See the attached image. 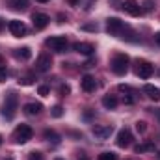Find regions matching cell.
<instances>
[{"label": "cell", "instance_id": "22", "mask_svg": "<svg viewBox=\"0 0 160 160\" xmlns=\"http://www.w3.org/2000/svg\"><path fill=\"white\" fill-rule=\"evenodd\" d=\"M99 160H118V155L112 153V151H106V153H101L99 155Z\"/></svg>", "mask_w": 160, "mask_h": 160}, {"label": "cell", "instance_id": "26", "mask_svg": "<svg viewBox=\"0 0 160 160\" xmlns=\"http://www.w3.org/2000/svg\"><path fill=\"white\" fill-rule=\"evenodd\" d=\"M28 160H43V155H41L39 151H32L28 155Z\"/></svg>", "mask_w": 160, "mask_h": 160}, {"label": "cell", "instance_id": "20", "mask_svg": "<svg viewBox=\"0 0 160 160\" xmlns=\"http://www.w3.org/2000/svg\"><path fill=\"white\" fill-rule=\"evenodd\" d=\"M43 138H45L47 142H52V143H60V136H58L54 130H50V128H47V130L43 132Z\"/></svg>", "mask_w": 160, "mask_h": 160}, {"label": "cell", "instance_id": "37", "mask_svg": "<svg viewBox=\"0 0 160 160\" xmlns=\"http://www.w3.org/2000/svg\"><path fill=\"white\" fill-rule=\"evenodd\" d=\"M38 2H39V4H47V2H48V0H38Z\"/></svg>", "mask_w": 160, "mask_h": 160}, {"label": "cell", "instance_id": "21", "mask_svg": "<svg viewBox=\"0 0 160 160\" xmlns=\"http://www.w3.org/2000/svg\"><path fill=\"white\" fill-rule=\"evenodd\" d=\"M9 4L13 9H21V11H24L28 8V0H9Z\"/></svg>", "mask_w": 160, "mask_h": 160}, {"label": "cell", "instance_id": "38", "mask_svg": "<svg viewBox=\"0 0 160 160\" xmlns=\"http://www.w3.org/2000/svg\"><path fill=\"white\" fill-rule=\"evenodd\" d=\"M6 160H13V158H11V157H8V158H6Z\"/></svg>", "mask_w": 160, "mask_h": 160}, {"label": "cell", "instance_id": "25", "mask_svg": "<svg viewBox=\"0 0 160 160\" xmlns=\"http://www.w3.org/2000/svg\"><path fill=\"white\" fill-rule=\"evenodd\" d=\"M32 82H34V77H32V75H28V77H22V78L19 80V84H21V86H30Z\"/></svg>", "mask_w": 160, "mask_h": 160}, {"label": "cell", "instance_id": "4", "mask_svg": "<svg viewBox=\"0 0 160 160\" xmlns=\"http://www.w3.org/2000/svg\"><path fill=\"white\" fill-rule=\"evenodd\" d=\"M106 30H108L110 36L121 38V34L125 30V22L121 19H118V17H110V19H106Z\"/></svg>", "mask_w": 160, "mask_h": 160}, {"label": "cell", "instance_id": "41", "mask_svg": "<svg viewBox=\"0 0 160 160\" xmlns=\"http://www.w3.org/2000/svg\"><path fill=\"white\" fill-rule=\"evenodd\" d=\"M56 160H62V158H56Z\"/></svg>", "mask_w": 160, "mask_h": 160}, {"label": "cell", "instance_id": "40", "mask_svg": "<svg viewBox=\"0 0 160 160\" xmlns=\"http://www.w3.org/2000/svg\"><path fill=\"white\" fill-rule=\"evenodd\" d=\"M0 145H2V136H0Z\"/></svg>", "mask_w": 160, "mask_h": 160}, {"label": "cell", "instance_id": "23", "mask_svg": "<svg viewBox=\"0 0 160 160\" xmlns=\"http://www.w3.org/2000/svg\"><path fill=\"white\" fill-rule=\"evenodd\" d=\"M50 114H52V118H62V116H63V108H62L60 104H56V106L50 110Z\"/></svg>", "mask_w": 160, "mask_h": 160}, {"label": "cell", "instance_id": "34", "mask_svg": "<svg viewBox=\"0 0 160 160\" xmlns=\"http://www.w3.org/2000/svg\"><path fill=\"white\" fill-rule=\"evenodd\" d=\"M155 43L160 47V32H158V34H155Z\"/></svg>", "mask_w": 160, "mask_h": 160}, {"label": "cell", "instance_id": "35", "mask_svg": "<svg viewBox=\"0 0 160 160\" xmlns=\"http://www.w3.org/2000/svg\"><path fill=\"white\" fill-rule=\"evenodd\" d=\"M67 2H69L71 6H78V0H67Z\"/></svg>", "mask_w": 160, "mask_h": 160}, {"label": "cell", "instance_id": "10", "mask_svg": "<svg viewBox=\"0 0 160 160\" xmlns=\"http://www.w3.org/2000/svg\"><path fill=\"white\" fill-rule=\"evenodd\" d=\"M32 21H34V28H36V30H43V28L48 26L50 17H48L47 13H34V15H32Z\"/></svg>", "mask_w": 160, "mask_h": 160}, {"label": "cell", "instance_id": "30", "mask_svg": "<svg viewBox=\"0 0 160 160\" xmlns=\"http://www.w3.org/2000/svg\"><path fill=\"white\" fill-rule=\"evenodd\" d=\"M6 78H8V69L0 65V80H2V82H6Z\"/></svg>", "mask_w": 160, "mask_h": 160}, {"label": "cell", "instance_id": "8", "mask_svg": "<svg viewBox=\"0 0 160 160\" xmlns=\"http://www.w3.org/2000/svg\"><path fill=\"white\" fill-rule=\"evenodd\" d=\"M118 145L123 147V149H127V147H130V143H132V132L128 130V128H121L119 132H118Z\"/></svg>", "mask_w": 160, "mask_h": 160}, {"label": "cell", "instance_id": "11", "mask_svg": "<svg viewBox=\"0 0 160 160\" xmlns=\"http://www.w3.org/2000/svg\"><path fill=\"white\" fill-rule=\"evenodd\" d=\"M50 67H52V58L48 54H41L36 62V69L39 73H47V71H50Z\"/></svg>", "mask_w": 160, "mask_h": 160}, {"label": "cell", "instance_id": "5", "mask_svg": "<svg viewBox=\"0 0 160 160\" xmlns=\"http://www.w3.org/2000/svg\"><path fill=\"white\" fill-rule=\"evenodd\" d=\"M45 45L50 47L54 52H63L67 48V38H63V36H52V38H48V39L45 41Z\"/></svg>", "mask_w": 160, "mask_h": 160}, {"label": "cell", "instance_id": "36", "mask_svg": "<svg viewBox=\"0 0 160 160\" xmlns=\"http://www.w3.org/2000/svg\"><path fill=\"white\" fill-rule=\"evenodd\" d=\"M4 26H6V22H4V19H0V30H4Z\"/></svg>", "mask_w": 160, "mask_h": 160}, {"label": "cell", "instance_id": "27", "mask_svg": "<svg viewBox=\"0 0 160 160\" xmlns=\"http://www.w3.org/2000/svg\"><path fill=\"white\" fill-rule=\"evenodd\" d=\"M153 6H155V2H153V0H145L142 9H143V11H151V9H153Z\"/></svg>", "mask_w": 160, "mask_h": 160}, {"label": "cell", "instance_id": "1", "mask_svg": "<svg viewBox=\"0 0 160 160\" xmlns=\"http://www.w3.org/2000/svg\"><path fill=\"white\" fill-rule=\"evenodd\" d=\"M17 108H19V97H17V93L11 91V93L6 95V101L2 104V116L6 119H13L15 114H17Z\"/></svg>", "mask_w": 160, "mask_h": 160}, {"label": "cell", "instance_id": "12", "mask_svg": "<svg viewBox=\"0 0 160 160\" xmlns=\"http://www.w3.org/2000/svg\"><path fill=\"white\" fill-rule=\"evenodd\" d=\"M123 9H125L128 15H132V17H138V15L142 13V8H140L138 0H125V2H123Z\"/></svg>", "mask_w": 160, "mask_h": 160}, {"label": "cell", "instance_id": "6", "mask_svg": "<svg viewBox=\"0 0 160 160\" xmlns=\"http://www.w3.org/2000/svg\"><path fill=\"white\" fill-rule=\"evenodd\" d=\"M153 73H155L153 63H149L147 60H138V62H136V75H138L140 78H149Z\"/></svg>", "mask_w": 160, "mask_h": 160}, {"label": "cell", "instance_id": "29", "mask_svg": "<svg viewBox=\"0 0 160 160\" xmlns=\"http://www.w3.org/2000/svg\"><path fill=\"white\" fill-rule=\"evenodd\" d=\"M69 91H71V88H69V86H65V84H63V86H60V95H63V97H65V95H69Z\"/></svg>", "mask_w": 160, "mask_h": 160}, {"label": "cell", "instance_id": "18", "mask_svg": "<svg viewBox=\"0 0 160 160\" xmlns=\"http://www.w3.org/2000/svg\"><path fill=\"white\" fill-rule=\"evenodd\" d=\"M134 151H136L138 155H142V153H153V151H155V143H153V142L140 143V145H136V147H134Z\"/></svg>", "mask_w": 160, "mask_h": 160}, {"label": "cell", "instance_id": "32", "mask_svg": "<svg viewBox=\"0 0 160 160\" xmlns=\"http://www.w3.org/2000/svg\"><path fill=\"white\" fill-rule=\"evenodd\" d=\"M123 102H125V104H132V102H134V99H132L130 95H127V97H123Z\"/></svg>", "mask_w": 160, "mask_h": 160}, {"label": "cell", "instance_id": "28", "mask_svg": "<svg viewBox=\"0 0 160 160\" xmlns=\"http://www.w3.org/2000/svg\"><path fill=\"white\" fill-rule=\"evenodd\" d=\"M48 91H50V89H48V86H39V89H38V93H39L41 97H47V95H48Z\"/></svg>", "mask_w": 160, "mask_h": 160}, {"label": "cell", "instance_id": "15", "mask_svg": "<svg viewBox=\"0 0 160 160\" xmlns=\"http://www.w3.org/2000/svg\"><path fill=\"white\" fill-rule=\"evenodd\" d=\"M41 110H43L41 102H28V104H24V114L26 116H38V114H41Z\"/></svg>", "mask_w": 160, "mask_h": 160}, {"label": "cell", "instance_id": "17", "mask_svg": "<svg viewBox=\"0 0 160 160\" xmlns=\"http://www.w3.org/2000/svg\"><path fill=\"white\" fill-rule=\"evenodd\" d=\"M13 56L17 60H30L32 58V50H30V47H22V48H17L13 52Z\"/></svg>", "mask_w": 160, "mask_h": 160}, {"label": "cell", "instance_id": "2", "mask_svg": "<svg viewBox=\"0 0 160 160\" xmlns=\"http://www.w3.org/2000/svg\"><path fill=\"white\" fill-rule=\"evenodd\" d=\"M32 136H34V130H32V127L30 125H19L17 128H15V132H13V142L15 143H26V142H30L32 140Z\"/></svg>", "mask_w": 160, "mask_h": 160}, {"label": "cell", "instance_id": "19", "mask_svg": "<svg viewBox=\"0 0 160 160\" xmlns=\"http://www.w3.org/2000/svg\"><path fill=\"white\" fill-rule=\"evenodd\" d=\"M143 91L147 93V97H149V99H153V101H160V89H158V88H155V86L147 84V86L143 88Z\"/></svg>", "mask_w": 160, "mask_h": 160}, {"label": "cell", "instance_id": "7", "mask_svg": "<svg viewBox=\"0 0 160 160\" xmlns=\"http://www.w3.org/2000/svg\"><path fill=\"white\" fill-rule=\"evenodd\" d=\"M8 28H9L11 36H15V38H24V36H26V32H28L26 24H24L22 21H17V19L9 21V22H8Z\"/></svg>", "mask_w": 160, "mask_h": 160}, {"label": "cell", "instance_id": "31", "mask_svg": "<svg viewBox=\"0 0 160 160\" xmlns=\"http://www.w3.org/2000/svg\"><path fill=\"white\" fill-rule=\"evenodd\" d=\"M119 91H123V93H130L132 89H130L128 86H125V84H121V86H119Z\"/></svg>", "mask_w": 160, "mask_h": 160}, {"label": "cell", "instance_id": "16", "mask_svg": "<svg viewBox=\"0 0 160 160\" xmlns=\"http://www.w3.org/2000/svg\"><path fill=\"white\" fill-rule=\"evenodd\" d=\"M118 104H119V101L116 95H104L102 97V106L106 110H114V108H118Z\"/></svg>", "mask_w": 160, "mask_h": 160}, {"label": "cell", "instance_id": "13", "mask_svg": "<svg viewBox=\"0 0 160 160\" xmlns=\"http://www.w3.org/2000/svg\"><path fill=\"white\" fill-rule=\"evenodd\" d=\"M73 48H75L77 52H80V54H84V56H91V54L95 52V47H93L91 43H75Z\"/></svg>", "mask_w": 160, "mask_h": 160}, {"label": "cell", "instance_id": "3", "mask_svg": "<svg viewBox=\"0 0 160 160\" xmlns=\"http://www.w3.org/2000/svg\"><path fill=\"white\" fill-rule=\"evenodd\" d=\"M128 63H130V58L127 54H116L110 65H112V71L116 75H125L128 71Z\"/></svg>", "mask_w": 160, "mask_h": 160}, {"label": "cell", "instance_id": "42", "mask_svg": "<svg viewBox=\"0 0 160 160\" xmlns=\"http://www.w3.org/2000/svg\"><path fill=\"white\" fill-rule=\"evenodd\" d=\"M158 160H160V155H158Z\"/></svg>", "mask_w": 160, "mask_h": 160}, {"label": "cell", "instance_id": "9", "mask_svg": "<svg viewBox=\"0 0 160 160\" xmlns=\"http://www.w3.org/2000/svg\"><path fill=\"white\" fill-rule=\"evenodd\" d=\"M112 132H114L112 125H99V127L93 128V134H95L97 140H108L112 136Z\"/></svg>", "mask_w": 160, "mask_h": 160}, {"label": "cell", "instance_id": "14", "mask_svg": "<svg viewBox=\"0 0 160 160\" xmlns=\"http://www.w3.org/2000/svg\"><path fill=\"white\" fill-rule=\"evenodd\" d=\"M80 86H82V89H84V91L91 93V91H95V88H97V82H95V78H93L91 75H86L84 78L80 80Z\"/></svg>", "mask_w": 160, "mask_h": 160}, {"label": "cell", "instance_id": "39", "mask_svg": "<svg viewBox=\"0 0 160 160\" xmlns=\"http://www.w3.org/2000/svg\"><path fill=\"white\" fill-rule=\"evenodd\" d=\"M157 116H158V119H160V110H158V114H157Z\"/></svg>", "mask_w": 160, "mask_h": 160}, {"label": "cell", "instance_id": "24", "mask_svg": "<svg viewBox=\"0 0 160 160\" xmlns=\"http://www.w3.org/2000/svg\"><path fill=\"white\" fill-rule=\"evenodd\" d=\"M136 130H138L140 134H143V132L147 130V123H145V121H138V123H136Z\"/></svg>", "mask_w": 160, "mask_h": 160}, {"label": "cell", "instance_id": "33", "mask_svg": "<svg viewBox=\"0 0 160 160\" xmlns=\"http://www.w3.org/2000/svg\"><path fill=\"white\" fill-rule=\"evenodd\" d=\"M84 30H89V32H97V26H91V24H86Z\"/></svg>", "mask_w": 160, "mask_h": 160}]
</instances>
